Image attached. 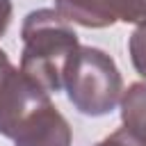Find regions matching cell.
<instances>
[{"label": "cell", "mask_w": 146, "mask_h": 146, "mask_svg": "<svg viewBox=\"0 0 146 146\" xmlns=\"http://www.w3.org/2000/svg\"><path fill=\"white\" fill-rule=\"evenodd\" d=\"M21 39V71L43 91H62L66 66L80 48V39L73 25L55 9H34L23 18Z\"/></svg>", "instance_id": "1"}, {"label": "cell", "mask_w": 146, "mask_h": 146, "mask_svg": "<svg viewBox=\"0 0 146 146\" xmlns=\"http://www.w3.org/2000/svg\"><path fill=\"white\" fill-rule=\"evenodd\" d=\"M71 105L84 116H107L121 100L123 78L116 62L100 48L80 46L64 73Z\"/></svg>", "instance_id": "2"}, {"label": "cell", "mask_w": 146, "mask_h": 146, "mask_svg": "<svg viewBox=\"0 0 146 146\" xmlns=\"http://www.w3.org/2000/svg\"><path fill=\"white\" fill-rule=\"evenodd\" d=\"M46 100H50V94L27 78L21 66H14L0 48V135L14 139L21 123Z\"/></svg>", "instance_id": "3"}, {"label": "cell", "mask_w": 146, "mask_h": 146, "mask_svg": "<svg viewBox=\"0 0 146 146\" xmlns=\"http://www.w3.org/2000/svg\"><path fill=\"white\" fill-rule=\"evenodd\" d=\"M16 146H71L73 130L52 100L41 103L16 130Z\"/></svg>", "instance_id": "4"}, {"label": "cell", "mask_w": 146, "mask_h": 146, "mask_svg": "<svg viewBox=\"0 0 146 146\" xmlns=\"http://www.w3.org/2000/svg\"><path fill=\"white\" fill-rule=\"evenodd\" d=\"M55 11L68 23L94 30L110 27L116 23L114 14L103 0H55Z\"/></svg>", "instance_id": "5"}, {"label": "cell", "mask_w": 146, "mask_h": 146, "mask_svg": "<svg viewBox=\"0 0 146 146\" xmlns=\"http://www.w3.org/2000/svg\"><path fill=\"white\" fill-rule=\"evenodd\" d=\"M121 123L137 139L139 146H146V80L132 82L121 94Z\"/></svg>", "instance_id": "6"}, {"label": "cell", "mask_w": 146, "mask_h": 146, "mask_svg": "<svg viewBox=\"0 0 146 146\" xmlns=\"http://www.w3.org/2000/svg\"><path fill=\"white\" fill-rule=\"evenodd\" d=\"M116 21L144 25L146 23V0H103Z\"/></svg>", "instance_id": "7"}, {"label": "cell", "mask_w": 146, "mask_h": 146, "mask_svg": "<svg viewBox=\"0 0 146 146\" xmlns=\"http://www.w3.org/2000/svg\"><path fill=\"white\" fill-rule=\"evenodd\" d=\"M128 52H130V62H132L135 71L146 80V23L137 25V30L130 34Z\"/></svg>", "instance_id": "8"}, {"label": "cell", "mask_w": 146, "mask_h": 146, "mask_svg": "<svg viewBox=\"0 0 146 146\" xmlns=\"http://www.w3.org/2000/svg\"><path fill=\"white\" fill-rule=\"evenodd\" d=\"M96 146H139V144H137V139H135L125 128H119V130H114L112 135H107L105 139H100Z\"/></svg>", "instance_id": "9"}, {"label": "cell", "mask_w": 146, "mask_h": 146, "mask_svg": "<svg viewBox=\"0 0 146 146\" xmlns=\"http://www.w3.org/2000/svg\"><path fill=\"white\" fill-rule=\"evenodd\" d=\"M11 14H14V7H11V0H0V36L7 32L9 23H11Z\"/></svg>", "instance_id": "10"}]
</instances>
